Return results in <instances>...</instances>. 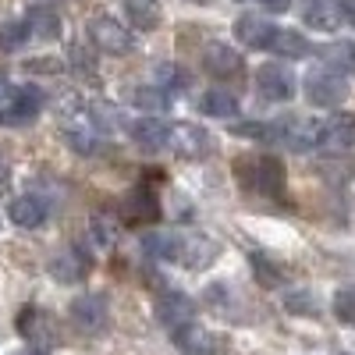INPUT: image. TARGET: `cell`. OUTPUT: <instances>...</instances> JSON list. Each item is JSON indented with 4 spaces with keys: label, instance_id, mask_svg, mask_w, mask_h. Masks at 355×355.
<instances>
[{
    "label": "cell",
    "instance_id": "e0dca14e",
    "mask_svg": "<svg viewBox=\"0 0 355 355\" xmlns=\"http://www.w3.org/2000/svg\"><path fill=\"white\" fill-rule=\"evenodd\" d=\"M192 313H196V306L182 291H167V295L157 299V316H160V323H167V327H182V323L192 320Z\"/></svg>",
    "mask_w": 355,
    "mask_h": 355
},
{
    "label": "cell",
    "instance_id": "4dcf8cb0",
    "mask_svg": "<svg viewBox=\"0 0 355 355\" xmlns=\"http://www.w3.org/2000/svg\"><path fill=\"white\" fill-rule=\"evenodd\" d=\"M259 4H263L266 11H288V4H291V0H259Z\"/></svg>",
    "mask_w": 355,
    "mask_h": 355
},
{
    "label": "cell",
    "instance_id": "7a4b0ae2",
    "mask_svg": "<svg viewBox=\"0 0 355 355\" xmlns=\"http://www.w3.org/2000/svg\"><path fill=\"white\" fill-rule=\"evenodd\" d=\"M239 178L245 182L249 192H256L263 199H284V182L288 178H284L281 160H274V157H263V153L242 157L239 160Z\"/></svg>",
    "mask_w": 355,
    "mask_h": 355
},
{
    "label": "cell",
    "instance_id": "9a60e30c",
    "mask_svg": "<svg viewBox=\"0 0 355 355\" xmlns=\"http://www.w3.org/2000/svg\"><path fill=\"white\" fill-rule=\"evenodd\" d=\"M8 217L18 224V227H40L46 217H50V202L43 196H18L11 199L8 206Z\"/></svg>",
    "mask_w": 355,
    "mask_h": 355
},
{
    "label": "cell",
    "instance_id": "ffe728a7",
    "mask_svg": "<svg viewBox=\"0 0 355 355\" xmlns=\"http://www.w3.org/2000/svg\"><path fill=\"white\" fill-rule=\"evenodd\" d=\"M25 21H28V33H33L36 40H57L61 36V15H57L53 8H43V4L28 8Z\"/></svg>",
    "mask_w": 355,
    "mask_h": 355
},
{
    "label": "cell",
    "instance_id": "ac0fdd59",
    "mask_svg": "<svg viewBox=\"0 0 355 355\" xmlns=\"http://www.w3.org/2000/svg\"><path fill=\"white\" fill-rule=\"evenodd\" d=\"M128 132H132V139L142 146V150H160V146L171 142V125L160 121V117H139Z\"/></svg>",
    "mask_w": 355,
    "mask_h": 355
},
{
    "label": "cell",
    "instance_id": "8fae6325",
    "mask_svg": "<svg viewBox=\"0 0 355 355\" xmlns=\"http://www.w3.org/2000/svg\"><path fill=\"white\" fill-rule=\"evenodd\" d=\"M202 68L210 75H217V78H231V75L242 71V57H239L234 46L214 40V43H206V50H202Z\"/></svg>",
    "mask_w": 355,
    "mask_h": 355
},
{
    "label": "cell",
    "instance_id": "f1b7e54d",
    "mask_svg": "<svg viewBox=\"0 0 355 355\" xmlns=\"http://www.w3.org/2000/svg\"><path fill=\"white\" fill-rule=\"evenodd\" d=\"M28 36H33L28 33V21H4L0 25V46L4 50H18Z\"/></svg>",
    "mask_w": 355,
    "mask_h": 355
},
{
    "label": "cell",
    "instance_id": "603a6c76",
    "mask_svg": "<svg viewBox=\"0 0 355 355\" xmlns=\"http://www.w3.org/2000/svg\"><path fill=\"white\" fill-rule=\"evenodd\" d=\"M320 57H323V64H327V68H334L341 75H355V43H348V40L331 43V46L320 50Z\"/></svg>",
    "mask_w": 355,
    "mask_h": 355
},
{
    "label": "cell",
    "instance_id": "8992f818",
    "mask_svg": "<svg viewBox=\"0 0 355 355\" xmlns=\"http://www.w3.org/2000/svg\"><path fill=\"white\" fill-rule=\"evenodd\" d=\"M89 40H93V46H100L103 53H128L132 50V33L110 15L89 18Z\"/></svg>",
    "mask_w": 355,
    "mask_h": 355
},
{
    "label": "cell",
    "instance_id": "d6986e66",
    "mask_svg": "<svg viewBox=\"0 0 355 355\" xmlns=\"http://www.w3.org/2000/svg\"><path fill=\"white\" fill-rule=\"evenodd\" d=\"M217 256V245L206 242L202 234H185L182 245H178V259H182L185 266H192V270H199V266H210Z\"/></svg>",
    "mask_w": 355,
    "mask_h": 355
},
{
    "label": "cell",
    "instance_id": "d6a6232c",
    "mask_svg": "<svg viewBox=\"0 0 355 355\" xmlns=\"http://www.w3.org/2000/svg\"><path fill=\"white\" fill-rule=\"evenodd\" d=\"M8 182H11V171H8V164H0V192L8 189Z\"/></svg>",
    "mask_w": 355,
    "mask_h": 355
},
{
    "label": "cell",
    "instance_id": "5bb4252c",
    "mask_svg": "<svg viewBox=\"0 0 355 355\" xmlns=\"http://www.w3.org/2000/svg\"><path fill=\"white\" fill-rule=\"evenodd\" d=\"M309 28H320V33H334V28L345 21V4L341 0H309L302 11Z\"/></svg>",
    "mask_w": 355,
    "mask_h": 355
},
{
    "label": "cell",
    "instance_id": "4fadbf2b",
    "mask_svg": "<svg viewBox=\"0 0 355 355\" xmlns=\"http://www.w3.org/2000/svg\"><path fill=\"white\" fill-rule=\"evenodd\" d=\"M174 345L185 355H217V334H210L192 320L182 323V327H174Z\"/></svg>",
    "mask_w": 355,
    "mask_h": 355
},
{
    "label": "cell",
    "instance_id": "484cf974",
    "mask_svg": "<svg viewBox=\"0 0 355 355\" xmlns=\"http://www.w3.org/2000/svg\"><path fill=\"white\" fill-rule=\"evenodd\" d=\"M270 50H274L277 57H306V53H309V43H306V36L291 33V28H277Z\"/></svg>",
    "mask_w": 355,
    "mask_h": 355
},
{
    "label": "cell",
    "instance_id": "277c9868",
    "mask_svg": "<svg viewBox=\"0 0 355 355\" xmlns=\"http://www.w3.org/2000/svg\"><path fill=\"white\" fill-rule=\"evenodd\" d=\"M40 107H43V93L36 85H15L11 96L0 103V125H28V121H36Z\"/></svg>",
    "mask_w": 355,
    "mask_h": 355
},
{
    "label": "cell",
    "instance_id": "4316f807",
    "mask_svg": "<svg viewBox=\"0 0 355 355\" xmlns=\"http://www.w3.org/2000/svg\"><path fill=\"white\" fill-rule=\"evenodd\" d=\"M334 316L345 327H355V284H345L334 291Z\"/></svg>",
    "mask_w": 355,
    "mask_h": 355
},
{
    "label": "cell",
    "instance_id": "ba28073f",
    "mask_svg": "<svg viewBox=\"0 0 355 355\" xmlns=\"http://www.w3.org/2000/svg\"><path fill=\"white\" fill-rule=\"evenodd\" d=\"M171 146H174L178 157L202 160V157L214 153V135L206 128H199V125H174L171 128Z\"/></svg>",
    "mask_w": 355,
    "mask_h": 355
},
{
    "label": "cell",
    "instance_id": "3957f363",
    "mask_svg": "<svg viewBox=\"0 0 355 355\" xmlns=\"http://www.w3.org/2000/svg\"><path fill=\"white\" fill-rule=\"evenodd\" d=\"M302 89H306V100H309L313 107H338V103L348 96L345 75L334 71V68H327V64H323V68H313V71L306 75Z\"/></svg>",
    "mask_w": 355,
    "mask_h": 355
},
{
    "label": "cell",
    "instance_id": "52a82bcc",
    "mask_svg": "<svg viewBox=\"0 0 355 355\" xmlns=\"http://www.w3.org/2000/svg\"><path fill=\"white\" fill-rule=\"evenodd\" d=\"M18 334L25 341H33L40 348H50L57 345V320L46 313V309H36V306H25L18 313Z\"/></svg>",
    "mask_w": 355,
    "mask_h": 355
},
{
    "label": "cell",
    "instance_id": "83f0119b",
    "mask_svg": "<svg viewBox=\"0 0 355 355\" xmlns=\"http://www.w3.org/2000/svg\"><path fill=\"white\" fill-rule=\"evenodd\" d=\"M157 85L160 89H167V93L174 96V93H185V85H189V75L178 68V64H160L157 68Z\"/></svg>",
    "mask_w": 355,
    "mask_h": 355
},
{
    "label": "cell",
    "instance_id": "e575fe53",
    "mask_svg": "<svg viewBox=\"0 0 355 355\" xmlns=\"http://www.w3.org/2000/svg\"><path fill=\"white\" fill-rule=\"evenodd\" d=\"M15 355H46L43 348H25V352H15Z\"/></svg>",
    "mask_w": 355,
    "mask_h": 355
},
{
    "label": "cell",
    "instance_id": "44dd1931",
    "mask_svg": "<svg viewBox=\"0 0 355 355\" xmlns=\"http://www.w3.org/2000/svg\"><path fill=\"white\" fill-rule=\"evenodd\" d=\"M355 142V121L348 117H334V121L323 125V135H320V146L327 150H338V153H348V146Z\"/></svg>",
    "mask_w": 355,
    "mask_h": 355
},
{
    "label": "cell",
    "instance_id": "2e32d148",
    "mask_svg": "<svg viewBox=\"0 0 355 355\" xmlns=\"http://www.w3.org/2000/svg\"><path fill=\"white\" fill-rule=\"evenodd\" d=\"M121 217L132 224H153V220H160V202L150 189H135L121 206Z\"/></svg>",
    "mask_w": 355,
    "mask_h": 355
},
{
    "label": "cell",
    "instance_id": "30bf717a",
    "mask_svg": "<svg viewBox=\"0 0 355 355\" xmlns=\"http://www.w3.org/2000/svg\"><path fill=\"white\" fill-rule=\"evenodd\" d=\"M46 270H50V277L57 284H78V281L89 277V256L78 252V249H61L50 259Z\"/></svg>",
    "mask_w": 355,
    "mask_h": 355
},
{
    "label": "cell",
    "instance_id": "7c38bea8",
    "mask_svg": "<svg viewBox=\"0 0 355 355\" xmlns=\"http://www.w3.org/2000/svg\"><path fill=\"white\" fill-rule=\"evenodd\" d=\"M234 36H239L245 46H252V50H270V43L277 36V25L266 21L263 15H242L239 25H234Z\"/></svg>",
    "mask_w": 355,
    "mask_h": 355
},
{
    "label": "cell",
    "instance_id": "d4e9b609",
    "mask_svg": "<svg viewBox=\"0 0 355 355\" xmlns=\"http://www.w3.org/2000/svg\"><path fill=\"white\" fill-rule=\"evenodd\" d=\"M135 107L139 110H150V114H164L167 107H171V93L167 89H160V85H142V89H135Z\"/></svg>",
    "mask_w": 355,
    "mask_h": 355
},
{
    "label": "cell",
    "instance_id": "1f68e13d",
    "mask_svg": "<svg viewBox=\"0 0 355 355\" xmlns=\"http://www.w3.org/2000/svg\"><path fill=\"white\" fill-rule=\"evenodd\" d=\"M11 89H15V82H8L4 75H0V103H4V100L11 96Z\"/></svg>",
    "mask_w": 355,
    "mask_h": 355
},
{
    "label": "cell",
    "instance_id": "f546056e",
    "mask_svg": "<svg viewBox=\"0 0 355 355\" xmlns=\"http://www.w3.org/2000/svg\"><path fill=\"white\" fill-rule=\"evenodd\" d=\"M93 234L103 242V245H110L114 242V227H110V217H93Z\"/></svg>",
    "mask_w": 355,
    "mask_h": 355
},
{
    "label": "cell",
    "instance_id": "6da1fadb",
    "mask_svg": "<svg viewBox=\"0 0 355 355\" xmlns=\"http://www.w3.org/2000/svg\"><path fill=\"white\" fill-rule=\"evenodd\" d=\"M242 135H259V139H270V142H281L288 146L291 153H309L313 146H320V135H323V125L320 121H309V117H284V121H274V125H256V128H239Z\"/></svg>",
    "mask_w": 355,
    "mask_h": 355
},
{
    "label": "cell",
    "instance_id": "d590c367",
    "mask_svg": "<svg viewBox=\"0 0 355 355\" xmlns=\"http://www.w3.org/2000/svg\"><path fill=\"white\" fill-rule=\"evenodd\" d=\"M192 4H206V0H192Z\"/></svg>",
    "mask_w": 355,
    "mask_h": 355
},
{
    "label": "cell",
    "instance_id": "5b68a950",
    "mask_svg": "<svg viewBox=\"0 0 355 355\" xmlns=\"http://www.w3.org/2000/svg\"><path fill=\"white\" fill-rule=\"evenodd\" d=\"M68 313H71V323L82 334H100V331H107V323H110V306H107L103 295H96V291L78 295Z\"/></svg>",
    "mask_w": 355,
    "mask_h": 355
},
{
    "label": "cell",
    "instance_id": "836d02e7",
    "mask_svg": "<svg viewBox=\"0 0 355 355\" xmlns=\"http://www.w3.org/2000/svg\"><path fill=\"white\" fill-rule=\"evenodd\" d=\"M341 4H345V18L355 25V0H341Z\"/></svg>",
    "mask_w": 355,
    "mask_h": 355
},
{
    "label": "cell",
    "instance_id": "cb8c5ba5",
    "mask_svg": "<svg viewBox=\"0 0 355 355\" xmlns=\"http://www.w3.org/2000/svg\"><path fill=\"white\" fill-rule=\"evenodd\" d=\"M199 110L210 114V117H234L239 114V100H234L227 89H210V93L199 100Z\"/></svg>",
    "mask_w": 355,
    "mask_h": 355
},
{
    "label": "cell",
    "instance_id": "7402d4cb",
    "mask_svg": "<svg viewBox=\"0 0 355 355\" xmlns=\"http://www.w3.org/2000/svg\"><path fill=\"white\" fill-rule=\"evenodd\" d=\"M125 15H128L132 28H157L164 18L157 0H125Z\"/></svg>",
    "mask_w": 355,
    "mask_h": 355
},
{
    "label": "cell",
    "instance_id": "9c48e42d",
    "mask_svg": "<svg viewBox=\"0 0 355 355\" xmlns=\"http://www.w3.org/2000/svg\"><path fill=\"white\" fill-rule=\"evenodd\" d=\"M256 85H259V93L274 103H284V100L295 96V78L284 64H263L256 71Z\"/></svg>",
    "mask_w": 355,
    "mask_h": 355
}]
</instances>
